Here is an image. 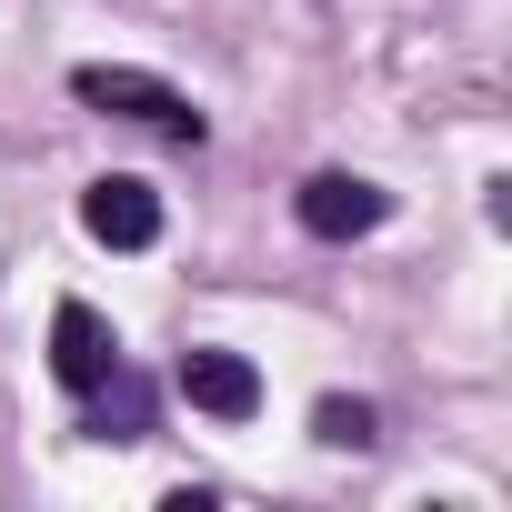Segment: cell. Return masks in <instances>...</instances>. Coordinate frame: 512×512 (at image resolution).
Masks as SVG:
<instances>
[{
	"label": "cell",
	"instance_id": "1",
	"mask_svg": "<svg viewBox=\"0 0 512 512\" xmlns=\"http://www.w3.org/2000/svg\"><path fill=\"white\" fill-rule=\"evenodd\" d=\"M71 101H91V111H111V121H141V131H161V141H181V151H201V111H191L161 71L81 61V71H71Z\"/></svg>",
	"mask_w": 512,
	"mask_h": 512
},
{
	"label": "cell",
	"instance_id": "2",
	"mask_svg": "<svg viewBox=\"0 0 512 512\" xmlns=\"http://www.w3.org/2000/svg\"><path fill=\"white\" fill-rule=\"evenodd\" d=\"M292 211H302V231H312V241H362V231H382V221H392V191H382V181H362V171H312Z\"/></svg>",
	"mask_w": 512,
	"mask_h": 512
},
{
	"label": "cell",
	"instance_id": "3",
	"mask_svg": "<svg viewBox=\"0 0 512 512\" xmlns=\"http://www.w3.org/2000/svg\"><path fill=\"white\" fill-rule=\"evenodd\" d=\"M81 231L111 241V251H151V241H161V191L131 181V171H111V181L81 191Z\"/></svg>",
	"mask_w": 512,
	"mask_h": 512
},
{
	"label": "cell",
	"instance_id": "4",
	"mask_svg": "<svg viewBox=\"0 0 512 512\" xmlns=\"http://www.w3.org/2000/svg\"><path fill=\"white\" fill-rule=\"evenodd\" d=\"M181 392H191V412H211V422H251V412H262V372H251L241 352H191V362H181Z\"/></svg>",
	"mask_w": 512,
	"mask_h": 512
},
{
	"label": "cell",
	"instance_id": "5",
	"mask_svg": "<svg viewBox=\"0 0 512 512\" xmlns=\"http://www.w3.org/2000/svg\"><path fill=\"white\" fill-rule=\"evenodd\" d=\"M111 362H121V342H111V322H101L91 302H61V312H51V372H61L71 392H91V382H101Z\"/></svg>",
	"mask_w": 512,
	"mask_h": 512
},
{
	"label": "cell",
	"instance_id": "6",
	"mask_svg": "<svg viewBox=\"0 0 512 512\" xmlns=\"http://www.w3.org/2000/svg\"><path fill=\"white\" fill-rule=\"evenodd\" d=\"M81 402H91V412H81V432H91V442H141V432H151V382H141L131 362H111Z\"/></svg>",
	"mask_w": 512,
	"mask_h": 512
},
{
	"label": "cell",
	"instance_id": "7",
	"mask_svg": "<svg viewBox=\"0 0 512 512\" xmlns=\"http://www.w3.org/2000/svg\"><path fill=\"white\" fill-rule=\"evenodd\" d=\"M312 432H322L332 452H372V432H382V422H372V402H342V392H332V402L312 412Z\"/></svg>",
	"mask_w": 512,
	"mask_h": 512
}]
</instances>
